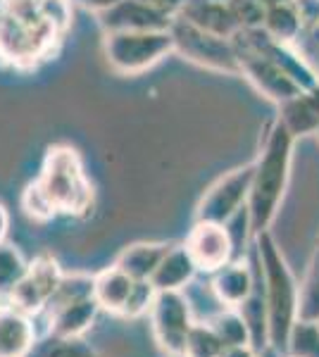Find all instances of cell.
Here are the masks:
<instances>
[{
    "mask_svg": "<svg viewBox=\"0 0 319 357\" xmlns=\"http://www.w3.org/2000/svg\"><path fill=\"white\" fill-rule=\"evenodd\" d=\"M293 138L295 136L279 119L272 126L269 136H267L262 146V153H260V160L255 162L253 186L246 205L253 236L267 231L276 217V210H279L281 198L286 193L288 174H291Z\"/></svg>",
    "mask_w": 319,
    "mask_h": 357,
    "instance_id": "obj_1",
    "label": "cell"
},
{
    "mask_svg": "<svg viewBox=\"0 0 319 357\" xmlns=\"http://www.w3.org/2000/svg\"><path fill=\"white\" fill-rule=\"evenodd\" d=\"M22 210L34 222H50L57 215V210L48 200V195L43 193V188L38 186V181L29 183L24 188V193H22Z\"/></svg>",
    "mask_w": 319,
    "mask_h": 357,
    "instance_id": "obj_27",
    "label": "cell"
},
{
    "mask_svg": "<svg viewBox=\"0 0 319 357\" xmlns=\"http://www.w3.org/2000/svg\"><path fill=\"white\" fill-rule=\"evenodd\" d=\"M77 3H81L89 10H96V13H105V10L114 8V5L121 3V0H77Z\"/></svg>",
    "mask_w": 319,
    "mask_h": 357,
    "instance_id": "obj_35",
    "label": "cell"
},
{
    "mask_svg": "<svg viewBox=\"0 0 319 357\" xmlns=\"http://www.w3.org/2000/svg\"><path fill=\"white\" fill-rule=\"evenodd\" d=\"M253 291L255 279L246 262H229L212 276V293L222 307H241Z\"/></svg>",
    "mask_w": 319,
    "mask_h": 357,
    "instance_id": "obj_16",
    "label": "cell"
},
{
    "mask_svg": "<svg viewBox=\"0 0 319 357\" xmlns=\"http://www.w3.org/2000/svg\"><path fill=\"white\" fill-rule=\"evenodd\" d=\"M241 29H260L265 24L269 0H226Z\"/></svg>",
    "mask_w": 319,
    "mask_h": 357,
    "instance_id": "obj_28",
    "label": "cell"
},
{
    "mask_svg": "<svg viewBox=\"0 0 319 357\" xmlns=\"http://www.w3.org/2000/svg\"><path fill=\"white\" fill-rule=\"evenodd\" d=\"M148 314L158 348L167 357H184L188 333L195 324L186 296L181 291H158Z\"/></svg>",
    "mask_w": 319,
    "mask_h": 357,
    "instance_id": "obj_7",
    "label": "cell"
},
{
    "mask_svg": "<svg viewBox=\"0 0 319 357\" xmlns=\"http://www.w3.org/2000/svg\"><path fill=\"white\" fill-rule=\"evenodd\" d=\"M36 181L53 203L57 215L86 217L94 207V186L86 176L77 151L72 148H50Z\"/></svg>",
    "mask_w": 319,
    "mask_h": 357,
    "instance_id": "obj_4",
    "label": "cell"
},
{
    "mask_svg": "<svg viewBox=\"0 0 319 357\" xmlns=\"http://www.w3.org/2000/svg\"><path fill=\"white\" fill-rule=\"evenodd\" d=\"M62 276L65 274H62L55 257L43 252L34 262L27 264L24 276L8 293V303L31 317L45 312L50 307V303H53L57 289H60Z\"/></svg>",
    "mask_w": 319,
    "mask_h": 357,
    "instance_id": "obj_9",
    "label": "cell"
},
{
    "mask_svg": "<svg viewBox=\"0 0 319 357\" xmlns=\"http://www.w3.org/2000/svg\"><path fill=\"white\" fill-rule=\"evenodd\" d=\"M155 296H158V291L153 289V284H150V281H136V284H133L131 296H129V303H126V307H124V312H121V317L138 319V317L148 314L150 307H153Z\"/></svg>",
    "mask_w": 319,
    "mask_h": 357,
    "instance_id": "obj_30",
    "label": "cell"
},
{
    "mask_svg": "<svg viewBox=\"0 0 319 357\" xmlns=\"http://www.w3.org/2000/svg\"><path fill=\"white\" fill-rule=\"evenodd\" d=\"M317 136H319V131H317Z\"/></svg>",
    "mask_w": 319,
    "mask_h": 357,
    "instance_id": "obj_39",
    "label": "cell"
},
{
    "mask_svg": "<svg viewBox=\"0 0 319 357\" xmlns=\"http://www.w3.org/2000/svg\"><path fill=\"white\" fill-rule=\"evenodd\" d=\"M48 312V333L53 341H65V338H84V333L96 324L101 307L96 298H79L72 303L53 305L45 310Z\"/></svg>",
    "mask_w": 319,
    "mask_h": 357,
    "instance_id": "obj_13",
    "label": "cell"
},
{
    "mask_svg": "<svg viewBox=\"0 0 319 357\" xmlns=\"http://www.w3.org/2000/svg\"><path fill=\"white\" fill-rule=\"evenodd\" d=\"M195 274H198V267L188 255L186 245H172L150 276V284L155 291H181L193 281Z\"/></svg>",
    "mask_w": 319,
    "mask_h": 357,
    "instance_id": "obj_18",
    "label": "cell"
},
{
    "mask_svg": "<svg viewBox=\"0 0 319 357\" xmlns=\"http://www.w3.org/2000/svg\"><path fill=\"white\" fill-rule=\"evenodd\" d=\"M8 229H10V215H8V210H5V205L0 203V243H3L5 236H8Z\"/></svg>",
    "mask_w": 319,
    "mask_h": 357,
    "instance_id": "obj_36",
    "label": "cell"
},
{
    "mask_svg": "<svg viewBox=\"0 0 319 357\" xmlns=\"http://www.w3.org/2000/svg\"><path fill=\"white\" fill-rule=\"evenodd\" d=\"M60 38L40 17L38 0H5L0 15V60L17 67H29L43 60Z\"/></svg>",
    "mask_w": 319,
    "mask_h": 357,
    "instance_id": "obj_3",
    "label": "cell"
},
{
    "mask_svg": "<svg viewBox=\"0 0 319 357\" xmlns=\"http://www.w3.org/2000/svg\"><path fill=\"white\" fill-rule=\"evenodd\" d=\"M288 357H293V355H288Z\"/></svg>",
    "mask_w": 319,
    "mask_h": 357,
    "instance_id": "obj_40",
    "label": "cell"
},
{
    "mask_svg": "<svg viewBox=\"0 0 319 357\" xmlns=\"http://www.w3.org/2000/svg\"><path fill=\"white\" fill-rule=\"evenodd\" d=\"M138 3L150 5V8L160 10V13H167V15L177 17V13L181 10V5L186 3V0H138Z\"/></svg>",
    "mask_w": 319,
    "mask_h": 357,
    "instance_id": "obj_33",
    "label": "cell"
},
{
    "mask_svg": "<svg viewBox=\"0 0 319 357\" xmlns=\"http://www.w3.org/2000/svg\"><path fill=\"white\" fill-rule=\"evenodd\" d=\"M219 357H258V350L253 345H234V348H224Z\"/></svg>",
    "mask_w": 319,
    "mask_h": 357,
    "instance_id": "obj_34",
    "label": "cell"
},
{
    "mask_svg": "<svg viewBox=\"0 0 319 357\" xmlns=\"http://www.w3.org/2000/svg\"><path fill=\"white\" fill-rule=\"evenodd\" d=\"M255 250H258L260 276H262L269 348L281 353L286 350L288 333L298 319V281L269 231L255 234Z\"/></svg>",
    "mask_w": 319,
    "mask_h": 357,
    "instance_id": "obj_2",
    "label": "cell"
},
{
    "mask_svg": "<svg viewBox=\"0 0 319 357\" xmlns=\"http://www.w3.org/2000/svg\"><path fill=\"white\" fill-rule=\"evenodd\" d=\"M170 33L174 41V50H179V53L188 57L191 62H195V65L217 69V72H229V74L241 72L239 53H236L234 43L229 38L202 31L200 26L191 24V22H186L179 15L174 17Z\"/></svg>",
    "mask_w": 319,
    "mask_h": 357,
    "instance_id": "obj_6",
    "label": "cell"
},
{
    "mask_svg": "<svg viewBox=\"0 0 319 357\" xmlns=\"http://www.w3.org/2000/svg\"><path fill=\"white\" fill-rule=\"evenodd\" d=\"M34 317L15 305H0V357H27L36 345Z\"/></svg>",
    "mask_w": 319,
    "mask_h": 357,
    "instance_id": "obj_14",
    "label": "cell"
},
{
    "mask_svg": "<svg viewBox=\"0 0 319 357\" xmlns=\"http://www.w3.org/2000/svg\"><path fill=\"white\" fill-rule=\"evenodd\" d=\"M317 245H319V238H317ZM317 250H319V248H317Z\"/></svg>",
    "mask_w": 319,
    "mask_h": 357,
    "instance_id": "obj_38",
    "label": "cell"
},
{
    "mask_svg": "<svg viewBox=\"0 0 319 357\" xmlns=\"http://www.w3.org/2000/svg\"><path fill=\"white\" fill-rule=\"evenodd\" d=\"M133 284H136V281H133L129 274L121 272L119 267H114V264L107 269H103L101 274H96L94 276V298H96L98 307H101V312L121 317L126 303H129Z\"/></svg>",
    "mask_w": 319,
    "mask_h": 357,
    "instance_id": "obj_17",
    "label": "cell"
},
{
    "mask_svg": "<svg viewBox=\"0 0 319 357\" xmlns=\"http://www.w3.org/2000/svg\"><path fill=\"white\" fill-rule=\"evenodd\" d=\"M262 29L276 43L288 45L300 36L303 22H300V15L291 0H281V3H269Z\"/></svg>",
    "mask_w": 319,
    "mask_h": 357,
    "instance_id": "obj_21",
    "label": "cell"
},
{
    "mask_svg": "<svg viewBox=\"0 0 319 357\" xmlns=\"http://www.w3.org/2000/svg\"><path fill=\"white\" fill-rule=\"evenodd\" d=\"M286 353L293 357H319V321L295 319Z\"/></svg>",
    "mask_w": 319,
    "mask_h": 357,
    "instance_id": "obj_24",
    "label": "cell"
},
{
    "mask_svg": "<svg viewBox=\"0 0 319 357\" xmlns=\"http://www.w3.org/2000/svg\"><path fill=\"white\" fill-rule=\"evenodd\" d=\"M24 272L27 262L20 255V250L8 243H0V296H8Z\"/></svg>",
    "mask_w": 319,
    "mask_h": 357,
    "instance_id": "obj_26",
    "label": "cell"
},
{
    "mask_svg": "<svg viewBox=\"0 0 319 357\" xmlns=\"http://www.w3.org/2000/svg\"><path fill=\"white\" fill-rule=\"evenodd\" d=\"M281 122L293 136H307L319 131V84L300 91L291 100L281 102Z\"/></svg>",
    "mask_w": 319,
    "mask_h": 357,
    "instance_id": "obj_19",
    "label": "cell"
},
{
    "mask_svg": "<svg viewBox=\"0 0 319 357\" xmlns=\"http://www.w3.org/2000/svg\"><path fill=\"white\" fill-rule=\"evenodd\" d=\"M170 243H133L119 252L114 267L129 274L133 281H150V276L158 269L162 257L170 252Z\"/></svg>",
    "mask_w": 319,
    "mask_h": 357,
    "instance_id": "obj_20",
    "label": "cell"
},
{
    "mask_svg": "<svg viewBox=\"0 0 319 357\" xmlns=\"http://www.w3.org/2000/svg\"><path fill=\"white\" fill-rule=\"evenodd\" d=\"M298 319L319 321V250L312 255L303 284L298 286Z\"/></svg>",
    "mask_w": 319,
    "mask_h": 357,
    "instance_id": "obj_23",
    "label": "cell"
},
{
    "mask_svg": "<svg viewBox=\"0 0 319 357\" xmlns=\"http://www.w3.org/2000/svg\"><path fill=\"white\" fill-rule=\"evenodd\" d=\"M239 60L241 72L251 79V84L260 93H265L272 100L286 102L303 91L272 57L262 53H239Z\"/></svg>",
    "mask_w": 319,
    "mask_h": 357,
    "instance_id": "obj_11",
    "label": "cell"
},
{
    "mask_svg": "<svg viewBox=\"0 0 319 357\" xmlns=\"http://www.w3.org/2000/svg\"><path fill=\"white\" fill-rule=\"evenodd\" d=\"M170 50H174L170 31H110L105 38L110 67L121 74L146 72Z\"/></svg>",
    "mask_w": 319,
    "mask_h": 357,
    "instance_id": "obj_5",
    "label": "cell"
},
{
    "mask_svg": "<svg viewBox=\"0 0 319 357\" xmlns=\"http://www.w3.org/2000/svg\"><path fill=\"white\" fill-rule=\"evenodd\" d=\"M38 10L60 36L72 24V0H38Z\"/></svg>",
    "mask_w": 319,
    "mask_h": 357,
    "instance_id": "obj_29",
    "label": "cell"
},
{
    "mask_svg": "<svg viewBox=\"0 0 319 357\" xmlns=\"http://www.w3.org/2000/svg\"><path fill=\"white\" fill-rule=\"evenodd\" d=\"M207 324L212 326L224 348H234V345H251V331L243 319V314L236 307H224L212 317Z\"/></svg>",
    "mask_w": 319,
    "mask_h": 357,
    "instance_id": "obj_22",
    "label": "cell"
},
{
    "mask_svg": "<svg viewBox=\"0 0 319 357\" xmlns=\"http://www.w3.org/2000/svg\"><path fill=\"white\" fill-rule=\"evenodd\" d=\"M177 15L200 26L202 31L222 38H234V33L241 29L226 0H186Z\"/></svg>",
    "mask_w": 319,
    "mask_h": 357,
    "instance_id": "obj_15",
    "label": "cell"
},
{
    "mask_svg": "<svg viewBox=\"0 0 319 357\" xmlns=\"http://www.w3.org/2000/svg\"><path fill=\"white\" fill-rule=\"evenodd\" d=\"M224 353V343L219 341V336L214 333L210 324H193V329L188 333L186 350L184 357H219Z\"/></svg>",
    "mask_w": 319,
    "mask_h": 357,
    "instance_id": "obj_25",
    "label": "cell"
},
{
    "mask_svg": "<svg viewBox=\"0 0 319 357\" xmlns=\"http://www.w3.org/2000/svg\"><path fill=\"white\" fill-rule=\"evenodd\" d=\"M174 15L143 5L138 0H121L101 13V24L110 31H170Z\"/></svg>",
    "mask_w": 319,
    "mask_h": 357,
    "instance_id": "obj_12",
    "label": "cell"
},
{
    "mask_svg": "<svg viewBox=\"0 0 319 357\" xmlns=\"http://www.w3.org/2000/svg\"><path fill=\"white\" fill-rule=\"evenodd\" d=\"M184 245H186L188 255L193 257L198 272L205 274L219 272L224 264L231 262V255H234V238H231L226 224L195 222Z\"/></svg>",
    "mask_w": 319,
    "mask_h": 357,
    "instance_id": "obj_10",
    "label": "cell"
},
{
    "mask_svg": "<svg viewBox=\"0 0 319 357\" xmlns=\"http://www.w3.org/2000/svg\"><path fill=\"white\" fill-rule=\"evenodd\" d=\"M300 15L303 29H315L319 26V0H291Z\"/></svg>",
    "mask_w": 319,
    "mask_h": 357,
    "instance_id": "obj_32",
    "label": "cell"
},
{
    "mask_svg": "<svg viewBox=\"0 0 319 357\" xmlns=\"http://www.w3.org/2000/svg\"><path fill=\"white\" fill-rule=\"evenodd\" d=\"M3 10H5V0H0V15H3Z\"/></svg>",
    "mask_w": 319,
    "mask_h": 357,
    "instance_id": "obj_37",
    "label": "cell"
},
{
    "mask_svg": "<svg viewBox=\"0 0 319 357\" xmlns=\"http://www.w3.org/2000/svg\"><path fill=\"white\" fill-rule=\"evenodd\" d=\"M45 357H103L96 348H91L84 338H65V341H55L48 348Z\"/></svg>",
    "mask_w": 319,
    "mask_h": 357,
    "instance_id": "obj_31",
    "label": "cell"
},
{
    "mask_svg": "<svg viewBox=\"0 0 319 357\" xmlns=\"http://www.w3.org/2000/svg\"><path fill=\"white\" fill-rule=\"evenodd\" d=\"M253 174H255V165H246L229 172L217 183H212L198 203L195 222L229 224L241 210H246L248 195H251V186H253Z\"/></svg>",
    "mask_w": 319,
    "mask_h": 357,
    "instance_id": "obj_8",
    "label": "cell"
}]
</instances>
